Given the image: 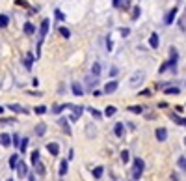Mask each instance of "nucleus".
<instances>
[{"mask_svg":"<svg viewBox=\"0 0 186 181\" xmlns=\"http://www.w3.org/2000/svg\"><path fill=\"white\" fill-rule=\"evenodd\" d=\"M26 146H28V138H22L20 140V151H26Z\"/></svg>","mask_w":186,"mask_h":181,"instance_id":"obj_38","label":"nucleus"},{"mask_svg":"<svg viewBox=\"0 0 186 181\" xmlns=\"http://www.w3.org/2000/svg\"><path fill=\"white\" fill-rule=\"evenodd\" d=\"M67 174V161H61L60 163V176H65Z\"/></svg>","mask_w":186,"mask_h":181,"instance_id":"obj_28","label":"nucleus"},{"mask_svg":"<svg viewBox=\"0 0 186 181\" xmlns=\"http://www.w3.org/2000/svg\"><path fill=\"white\" fill-rule=\"evenodd\" d=\"M177 164H179V168H183V170H186V157H181Z\"/></svg>","mask_w":186,"mask_h":181,"instance_id":"obj_37","label":"nucleus"},{"mask_svg":"<svg viewBox=\"0 0 186 181\" xmlns=\"http://www.w3.org/2000/svg\"><path fill=\"white\" fill-rule=\"evenodd\" d=\"M86 80H88V86H89V88H95V86H97V77L91 75V77H88Z\"/></svg>","mask_w":186,"mask_h":181,"instance_id":"obj_25","label":"nucleus"},{"mask_svg":"<svg viewBox=\"0 0 186 181\" xmlns=\"http://www.w3.org/2000/svg\"><path fill=\"white\" fill-rule=\"evenodd\" d=\"M129 110H130L132 114H142V112H143V108H142L140 105H134V107H129Z\"/></svg>","mask_w":186,"mask_h":181,"instance_id":"obj_26","label":"nucleus"},{"mask_svg":"<svg viewBox=\"0 0 186 181\" xmlns=\"http://www.w3.org/2000/svg\"><path fill=\"white\" fill-rule=\"evenodd\" d=\"M60 34H61V36H63L65 39H69V37H71V32H69V30H67L65 26H61V28H60Z\"/></svg>","mask_w":186,"mask_h":181,"instance_id":"obj_31","label":"nucleus"},{"mask_svg":"<svg viewBox=\"0 0 186 181\" xmlns=\"http://www.w3.org/2000/svg\"><path fill=\"white\" fill-rule=\"evenodd\" d=\"M30 161H32V164L39 163V151H37V150H34V151H32V155H30Z\"/></svg>","mask_w":186,"mask_h":181,"instance_id":"obj_23","label":"nucleus"},{"mask_svg":"<svg viewBox=\"0 0 186 181\" xmlns=\"http://www.w3.org/2000/svg\"><path fill=\"white\" fill-rule=\"evenodd\" d=\"M119 34H121L123 37H127V36L130 34V30H129V28H121V30H119Z\"/></svg>","mask_w":186,"mask_h":181,"instance_id":"obj_41","label":"nucleus"},{"mask_svg":"<svg viewBox=\"0 0 186 181\" xmlns=\"http://www.w3.org/2000/svg\"><path fill=\"white\" fill-rule=\"evenodd\" d=\"M34 32H35V26H34L32 22H26V24H24V34H26V36H34Z\"/></svg>","mask_w":186,"mask_h":181,"instance_id":"obj_16","label":"nucleus"},{"mask_svg":"<svg viewBox=\"0 0 186 181\" xmlns=\"http://www.w3.org/2000/svg\"><path fill=\"white\" fill-rule=\"evenodd\" d=\"M34 112L41 116V114H45V112H47V107H43V105H41V107H35V108H34Z\"/></svg>","mask_w":186,"mask_h":181,"instance_id":"obj_35","label":"nucleus"},{"mask_svg":"<svg viewBox=\"0 0 186 181\" xmlns=\"http://www.w3.org/2000/svg\"><path fill=\"white\" fill-rule=\"evenodd\" d=\"M88 136H95V127L91 129V125H88Z\"/></svg>","mask_w":186,"mask_h":181,"instance_id":"obj_43","label":"nucleus"},{"mask_svg":"<svg viewBox=\"0 0 186 181\" xmlns=\"http://www.w3.org/2000/svg\"><path fill=\"white\" fill-rule=\"evenodd\" d=\"M142 95H143V97H147V95H151V92H149V90H143V92H142Z\"/></svg>","mask_w":186,"mask_h":181,"instance_id":"obj_46","label":"nucleus"},{"mask_svg":"<svg viewBox=\"0 0 186 181\" xmlns=\"http://www.w3.org/2000/svg\"><path fill=\"white\" fill-rule=\"evenodd\" d=\"M71 90H73V93H75V95H78V97H80V95L84 93V88H82V86H80L78 82H75V84L71 86Z\"/></svg>","mask_w":186,"mask_h":181,"instance_id":"obj_15","label":"nucleus"},{"mask_svg":"<svg viewBox=\"0 0 186 181\" xmlns=\"http://www.w3.org/2000/svg\"><path fill=\"white\" fill-rule=\"evenodd\" d=\"M143 80H145V73H143V71H136V73L130 77V82H129V84H130L132 88H138Z\"/></svg>","mask_w":186,"mask_h":181,"instance_id":"obj_3","label":"nucleus"},{"mask_svg":"<svg viewBox=\"0 0 186 181\" xmlns=\"http://www.w3.org/2000/svg\"><path fill=\"white\" fill-rule=\"evenodd\" d=\"M0 144H2L4 148L11 146V136H9V135H6V133H4V135H0Z\"/></svg>","mask_w":186,"mask_h":181,"instance_id":"obj_13","label":"nucleus"},{"mask_svg":"<svg viewBox=\"0 0 186 181\" xmlns=\"http://www.w3.org/2000/svg\"><path fill=\"white\" fill-rule=\"evenodd\" d=\"M34 166H35V172H37L39 176H45V164H43V163H35Z\"/></svg>","mask_w":186,"mask_h":181,"instance_id":"obj_21","label":"nucleus"},{"mask_svg":"<svg viewBox=\"0 0 186 181\" xmlns=\"http://www.w3.org/2000/svg\"><path fill=\"white\" fill-rule=\"evenodd\" d=\"M112 4H114V7H119V0H112Z\"/></svg>","mask_w":186,"mask_h":181,"instance_id":"obj_47","label":"nucleus"},{"mask_svg":"<svg viewBox=\"0 0 186 181\" xmlns=\"http://www.w3.org/2000/svg\"><path fill=\"white\" fill-rule=\"evenodd\" d=\"M157 140H158V142L168 140V131H166L164 127H158V129H157Z\"/></svg>","mask_w":186,"mask_h":181,"instance_id":"obj_8","label":"nucleus"},{"mask_svg":"<svg viewBox=\"0 0 186 181\" xmlns=\"http://www.w3.org/2000/svg\"><path fill=\"white\" fill-rule=\"evenodd\" d=\"M184 144H186V138H184Z\"/></svg>","mask_w":186,"mask_h":181,"instance_id":"obj_50","label":"nucleus"},{"mask_svg":"<svg viewBox=\"0 0 186 181\" xmlns=\"http://www.w3.org/2000/svg\"><path fill=\"white\" fill-rule=\"evenodd\" d=\"M58 125L63 129V133H65V135H71V127H69L67 118H60V120H58Z\"/></svg>","mask_w":186,"mask_h":181,"instance_id":"obj_6","label":"nucleus"},{"mask_svg":"<svg viewBox=\"0 0 186 181\" xmlns=\"http://www.w3.org/2000/svg\"><path fill=\"white\" fill-rule=\"evenodd\" d=\"M91 75H93V77H99V75H101V64H99V62H95V64L91 65Z\"/></svg>","mask_w":186,"mask_h":181,"instance_id":"obj_18","label":"nucleus"},{"mask_svg":"<svg viewBox=\"0 0 186 181\" xmlns=\"http://www.w3.org/2000/svg\"><path fill=\"white\" fill-rule=\"evenodd\" d=\"M164 92H166L168 95H177V93H179V88H166Z\"/></svg>","mask_w":186,"mask_h":181,"instance_id":"obj_33","label":"nucleus"},{"mask_svg":"<svg viewBox=\"0 0 186 181\" xmlns=\"http://www.w3.org/2000/svg\"><path fill=\"white\" fill-rule=\"evenodd\" d=\"M117 90V80H110V82H106V86H104V93H114Z\"/></svg>","mask_w":186,"mask_h":181,"instance_id":"obj_7","label":"nucleus"},{"mask_svg":"<svg viewBox=\"0 0 186 181\" xmlns=\"http://www.w3.org/2000/svg\"><path fill=\"white\" fill-rule=\"evenodd\" d=\"M32 60H34V54H26V60H24V67L26 69H32Z\"/></svg>","mask_w":186,"mask_h":181,"instance_id":"obj_22","label":"nucleus"},{"mask_svg":"<svg viewBox=\"0 0 186 181\" xmlns=\"http://www.w3.org/2000/svg\"><path fill=\"white\" fill-rule=\"evenodd\" d=\"M17 163H19V155H11V157H9V166H11L13 170H15Z\"/></svg>","mask_w":186,"mask_h":181,"instance_id":"obj_27","label":"nucleus"},{"mask_svg":"<svg viewBox=\"0 0 186 181\" xmlns=\"http://www.w3.org/2000/svg\"><path fill=\"white\" fill-rule=\"evenodd\" d=\"M48 28H50V21H48V19H43V22H41V28H39V41H37V50H39V47H41V43H43V39H45V36H47Z\"/></svg>","mask_w":186,"mask_h":181,"instance_id":"obj_1","label":"nucleus"},{"mask_svg":"<svg viewBox=\"0 0 186 181\" xmlns=\"http://www.w3.org/2000/svg\"><path fill=\"white\" fill-rule=\"evenodd\" d=\"M7 181H13V179H7Z\"/></svg>","mask_w":186,"mask_h":181,"instance_id":"obj_51","label":"nucleus"},{"mask_svg":"<svg viewBox=\"0 0 186 181\" xmlns=\"http://www.w3.org/2000/svg\"><path fill=\"white\" fill-rule=\"evenodd\" d=\"M0 114H4V107H0Z\"/></svg>","mask_w":186,"mask_h":181,"instance_id":"obj_49","label":"nucleus"},{"mask_svg":"<svg viewBox=\"0 0 186 181\" xmlns=\"http://www.w3.org/2000/svg\"><path fill=\"white\" fill-rule=\"evenodd\" d=\"M47 150H48V153H50V155H58V153H60V146H58L56 142L47 144Z\"/></svg>","mask_w":186,"mask_h":181,"instance_id":"obj_10","label":"nucleus"},{"mask_svg":"<svg viewBox=\"0 0 186 181\" xmlns=\"http://www.w3.org/2000/svg\"><path fill=\"white\" fill-rule=\"evenodd\" d=\"M114 135L121 138V136L125 135V125H123V123H116V127H114Z\"/></svg>","mask_w":186,"mask_h":181,"instance_id":"obj_12","label":"nucleus"},{"mask_svg":"<svg viewBox=\"0 0 186 181\" xmlns=\"http://www.w3.org/2000/svg\"><path fill=\"white\" fill-rule=\"evenodd\" d=\"M170 120H173L177 125H183V127H186V120H184V118H181V116H177V114H173V112L170 114Z\"/></svg>","mask_w":186,"mask_h":181,"instance_id":"obj_11","label":"nucleus"},{"mask_svg":"<svg viewBox=\"0 0 186 181\" xmlns=\"http://www.w3.org/2000/svg\"><path fill=\"white\" fill-rule=\"evenodd\" d=\"M149 45L153 47V49H158V34H151V37H149Z\"/></svg>","mask_w":186,"mask_h":181,"instance_id":"obj_14","label":"nucleus"},{"mask_svg":"<svg viewBox=\"0 0 186 181\" xmlns=\"http://www.w3.org/2000/svg\"><path fill=\"white\" fill-rule=\"evenodd\" d=\"M45 131H47V125H45V123H37V125H35V135H37V136H43Z\"/></svg>","mask_w":186,"mask_h":181,"instance_id":"obj_17","label":"nucleus"},{"mask_svg":"<svg viewBox=\"0 0 186 181\" xmlns=\"http://www.w3.org/2000/svg\"><path fill=\"white\" fill-rule=\"evenodd\" d=\"M129 159H130V153H129L127 150L121 151V161H123V163H129Z\"/></svg>","mask_w":186,"mask_h":181,"instance_id":"obj_36","label":"nucleus"},{"mask_svg":"<svg viewBox=\"0 0 186 181\" xmlns=\"http://www.w3.org/2000/svg\"><path fill=\"white\" fill-rule=\"evenodd\" d=\"M143 161L142 159H134V170H132V179H140L142 178V174H143Z\"/></svg>","mask_w":186,"mask_h":181,"instance_id":"obj_2","label":"nucleus"},{"mask_svg":"<svg viewBox=\"0 0 186 181\" xmlns=\"http://www.w3.org/2000/svg\"><path fill=\"white\" fill-rule=\"evenodd\" d=\"M54 15H56V19L61 22V21H65V13L61 11V9H54Z\"/></svg>","mask_w":186,"mask_h":181,"instance_id":"obj_24","label":"nucleus"},{"mask_svg":"<svg viewBox=\"0 0 186 181\" xmlns=\"http://www.w3.org/2000/svg\"><path fill=\"white\" fill-rule=\"evenodd\" d=\"M166 69H170V64H168V62H164V64L160 65V73H166Z\"/></svg>","mask_w":186,"mask_h":181,"instance_id":"obj_42","label":"nucleus"},{"mask_svg":"<svg viewBox=\"0 0 186 181\" xmlns=\"http://www.w3.org/2000/svg\"><path fill=\"white\" fill-rule=\"evenodd\" d=\"M82 112H84V108H82V107H73V116H71L69 120H71V121H76V120L82 116Z\"/></svg>","mask_w":186,"mask_h":181,"instance_id":"obj_9","label":"nucleus"},{"mask_svg":"<svg viewBox=\"0 0 186 181\" xmlns=\"http://www.w3.org/2000/svg\"><path fill=\"white\" fill-rule=\"evenodd\" d=\"M19 142H20V140H19V135H13V136H11V144H15V146L19 148Z\"/></svg>","mask_w":186,"mask_h":181,"instance_id":"obj_40","label":"nucleus"},{"mask_svg":"<svg viewBox=\"0 0 186 181\" xmlns=\"http://www.w3.org/2000/svg\"><path fill=\"white\" fill-rule=\"evenodd\" d=\"M28 178H30V181H35V178H34V174H30Z\"/></svg>","mask_w":186,"mask_h":181,"instance_id":"obj_48","label":"nucleus"},{"mask_svg":"<svg viewBox=\"0 0 186 181\" xmlns=\"http://www.w3.org/2000/svg\"><path fill=\"white\" fill-rule=\"evenodd\" d=\"M116 112H117V108H116V107H112V105L104 108V116H106V118H112V116H114Z\"/></svg>","mask_w":186,"mask_h":181,"instance_id":"obj_19","label":"nucleus"},{"mask_svg":"<svg viewBox=\"0 0 186 181\" xmlns=\"http://www.w3.org/2000/svg\"><path fill=\"white\" fill-rule=\"evenodd\" d=\"M9 24V19H7V15H0V28H6Z\"/></svg>","mask_w":186,"mask_h":181,"instance_id":"obj_29","label":"nucleus"},{"mask_svg":"<svg viewBox=\"0 0 186 181\" xmlns=\"http://www.w3.org/2000/svg\"><path fill=\"white\" fill-rule=\"evenodd\" d=\"M140 13H142V9L136 6V7H134V13H132V19H138V17H140Z\"/></svg>","mask_w":186,"mask_h":181,"instance_id":"obj_39","label":"nucleus"},{"mask_svg":"<svg viewBox=\"0 0 186 181\" xmlns=\"http://www.w3.org/2000/svg\"><path fill=\"white\" fill-rule=\"evenodd\" d=\"M9 108H11L13 112H26V110H24L20 105H9Z\"/></svg>","mask_w":186,"mask_h":181,"instance_id":"obj_34","label":"nucleus"},{"mask_svg":"<svg viewBox=\"0 0 186 181\" xmlns=\"http://www.w3.org/2000/svg\"><path fill=\"white\" fill-rule=\"evenodd\" d=\"M15 170H17V174H19V178H26L28 176V168H26V164L19 159V163H17V166H15Z\"/></svg>","mask_w":186,"mask_h":181,"instance_id":"obj_4","label":"nucleus"},{"mask_svg":"<svg viewBox=\"0 0 186 181\" xmlns=\"http://www.w3.org/2000/svg\"><path fill=\"white\" fill-rule=\"evenodd\" d=\"M117 73H119V69H117V67H112V69H110V75H112V77H116Z\"/></svg>","mask_w":186,"mask_h":181,"instance_id":"obj_45","label":"nucleus"},{"mask_svg":"<svg viewBox=\"0 0 186 181\" xmlns=\"http://www.w3.org/2000/svg\"><path fill=\"white\" fill-rule=\"evenodd\" d=\"M15 4H17V6H22V7H26V6H28V4H26V0H15Z\"/></svg>","mask_w":186,"mask_h":181,"instance_id":"obj_44","label":"nucleus"},{"mask_svg":"<svg viewBox=\"0 0 186 181\" xmlns=\"http://www.w3.org/2000/svg\"><path fill=\"white\" fill-rule=\"evenodd\" d=\"M102 174H104V168H102V166L93 168V178H95V179H101V178H102Z\"/></svg>","mask_w":186,"mask_h":181,"instance_id":"obj_20","label":"nucleus"},{"mask_svg":"<svg viewBox=\"0 0 186 181\" xmlns=\"http://www.w3.org/2000/svg\"><path fill=\"white\" fill-rule=\"evenodd\" d=\"M89 114H91V116H93L95 120H101V118H102V114H101V112H99L97 108H89Z\"/></svg>","mask_w":186,"mask_h":181,"instance_id":"obj_30","label":"nucleus"},{"mask_svg":"<svg viewBox=\"0 0 186 181\" xmlns=\"http://www.w3.org/2000/svg\"><path fill=\"white\" fill-rule=\"evenodd\" d=\"M119 7L121 9H129L130 7V0H119Z\"/></svg>","mask_w":186,"mask_h":181,"instance_id":"obj_32","label":"nucleus"},{"mask_svg":"<svg viewBox=\"0 0 186 181\" xmlns=\"http://www.w3.org/2000/svg\"><path fill=\"white\" fill-rule=\"evenodd\" d=\"M175 15H177V7H173V9H170L168 13H166V17H164V22L170 26L173 21H175Z\"/></svg>","mask_w":186,"mask_h":181,"instance_id":"obj_5","label":"nucleus"}]
</instances>
